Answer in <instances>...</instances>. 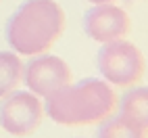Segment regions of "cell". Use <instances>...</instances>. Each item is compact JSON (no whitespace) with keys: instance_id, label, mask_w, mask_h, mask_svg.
<instances>
[{"instance_id":"cell-1","label":"cell","mask_w":148,"mask_h":138,"mask_svg":"<svg viewBox=\"0 0 148 138\" xmlns=\"http://www.w3.org/2000/svg\"><path fill=\"white\" fill-rule=\"evenodd\" d=\"M115 109L113 86L98 77L69 82L44 98V113L61 126H94L113 115Z\"/></svg>"},{"instance_id":"cell-2","label":"cell","mask_w":148,"mask_h":138,"mask_svg":"<svg viewBox=\"0 0 148 138\" xmlns=\"http://www.w3.org/2000/svg\"><path fill=\"white\" fill-rule=\"evenodd\" d=\"M65 29V11L54 0H25L6 21V42L19 57L42 55Z\"/></svg>"},{"instance_id":"cell-3","label":"cell","mask_w":148,"mask_h":138,"mask_svg":"<svg viewBox=\"0 0 148 138\" xmlns=\"http://www.w3.org/2000/svg\"><path fill=\"white\" fill-rule=\"evenodd\" d=\"M96 65L102 80L111 86H134L144 77V55L140 48L127 40H113L100 46Z\"/></svg>"},{"instance_id":"cell-4","label":"cell","mask_w":148,"mask_h":138,"mask_svg":"<svg viewBox=\"0 0 148 138\" xmlns=\"http://www.w3.org/2000/svg\"><path fill=\"white\" fill-rule=\"evenodd\" d=\"M44 103L29 90H13L0 98V128L11 136H29L42 124Z\"/></svg>"},{"instance_id":"cell-5","label":"cell","mask_w":148,"mask_h":138,"mask_svg":"<svg viewBox=\"0 0 148 138\" xmlns=\"http://www.w3.org/2000/svg\"><path fill=\"white\" fill-rule=\"evenodd\" d=\"M69 82H71V69L56 55H34L23 65V84L29 92H34L40 98H46Z\"/></svg>"},{"instance_id":"cell-6","label":"cell","mask_w":148,"mask_h":138,"mask_svg":"<svg viewBox=\"0 0 148 138\" xmlns=\"http://www.w3.org/2000/svg\"><path fill=\"white\" fill-rule=\"evenodd\" d=\"M132 27L130 15L115 2L94 4L84 15V32L90 40L98 44H106L113 40H121Z\"/></svg>"},{"instance_id":"cell-7","label":"cell","mask_w":148,"mask_h":138,"mask_svg":"<svg viewBox=\"0 0 148 138\" xmlns=\"http://www.w3.org/2000/svg\"><path fill=\"white\" fill-rule=\"evenodd\" d=\"M119 113L148 132V86L130 88L119 101Z\"/></svg>"},{"instance_id":"cell-8","label":"cell","mask_w":148,"mask_h":138,"mask_svg":"<svg viewBox=\"0 0 148 138\" xmlns=\"http://www.w3.org/2000/svg\"><path fill=\"white\" fill-rule=\"evenodd\" d=\"M23 82V61L13 50H0V98L13 92Z\"/></svg>"},{"instance_id":"cell-9","label":"cell","mask_w":148,"mask_h":138,"mask_svg":"<svg viewBox=\"0 0 148 138\" xmlns=\"http://www.w3.org/2000/svg\"><path fill=\"white\" fill-rule=\"evenodd\" d=\"M98 126H100L98 132H96L98 138H148L146 130H142L138 124L130 121L121 113L108 115L106 119H102Z\"/></svg>"},{"instance_id":"cell-10","label":"cell","mask_w":148,"mask_h":138,"mask_svg":"<svg viewBox=\"0 0 148 138\" xmlns=\"http://www.w3.org/2000/svg\"><path fill=\"white\" fill-rule=\"evenodd\" d=\"M92 4H106V2H115V0H88Z\"/></svg>"}]
</instances>
